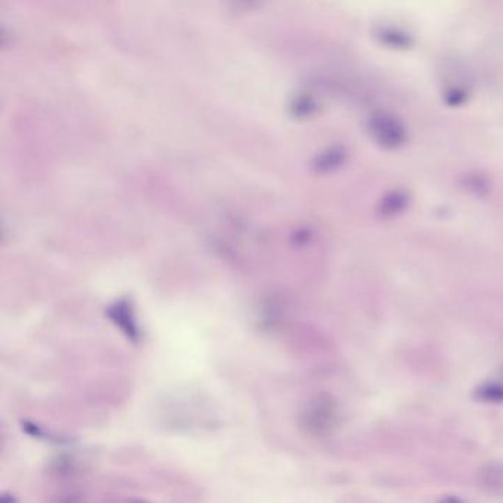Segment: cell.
Returning <instances> with one entry per match:
<instances>
[{
  "instance_id": "6da1fadb",
  "label": "cell",
  "mask_w": 503,
  "mask_h": 503,
  "mask_svg": "<svg viewBox=\"0 0 503 503\" xmlns=\"http://www.w3.org/2000/svg\"><path fill=\"white\" fill-rule=\"evenodd\" d=\"M139 503H142V502H139Z\"/></svg>"
}]
</instances>
